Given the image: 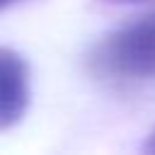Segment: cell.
I'll list each match as a JSON object with an SVG mask.
<instances>
[{"label":"cell","mask_w":155,"mask_h":155,"mask_svg":"<svg viewBox=\"0 0 155 155\" xmlns=\"http://www.w3.org/2000/svg\"><path fill=\"white\" fill-rule=\"evenodd\" d=\"M107 5H131V2H143V0H102Z\"/></svg>","instance_id":"obj_4"},{"label":"cell","mask_w":155,"mask_h":155,"mask_svg":"<svg viewBox=\"0 0 155 155\" xmlns=\"http://www.w3.org/2000/svg\"><path fill=\"white\" fill-rule=\"evenodd\" d=\"M87 65L99 78L145 80L155 75V15L131 22L107 36H102L90 56Z\"/></svg>","instance_id":"obj_1"},{"label":"cell","mask_w":155,"mask_h":155,"mask_svg":"<svg viewBox=\"0 0 155 155\" xmlns=\"http://www.w3.org/2000/svg\"><path fill=\"white\" fill-rule=\"evenodd\" d=\"M29 107V65L27 61L0 46V131L22 121Z\"/></svg>","instance_id":"obj_2"},{"label":"cell","mask_w":155,"mask_h":155,"mask_svg":"<svg viewBox=\"0 0 155 155\" xmlns=\"http://www.w3.org/2000/svg\"><path fill=\"white\" fill-rule=\"evenodd\" d=\"M145 153H153V155H155V131H153V136H150L148 143H145Z\"/></svg>","instance_id":"obj_3"},{"label":"cell","mask_w":155,"mask_h":155,"mask_svg":"<svg viewBox=\"0 0 155 155\" xmlns=\"http://www.w3.org/2000/svg\"><path fill=\"white\" fill-rule=\"evenodd\" d=\"M17 0H0V10H5V7H10V5H15Z\"/></svg>","instance_id":"obj_5"}]
</instances>
